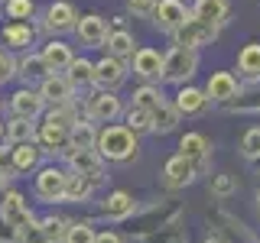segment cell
<instances>
[{
	"label": "cell",
	"instance_id": "43",
	"mask_svg": "<svg viewBox=\"0 0 260 243\" xmlns=\"http://www.w3.org/2000/svg\"><path fill=\"white\" fill-rule=\"evenodd\" d=\"M16 243H52L46 237V230H43V224H39V217L32 221L29 227H23L20 230V237H16Z\"/></svg>",
	"mask_w": 260,
	"mask_h": 243
},
{
	"label": "cell",
	"instance_id": "40",
	"mask_svg": "<svg viewBox=\"0 0 260 243\" xmlns=\"http://www.w3.org/2000/svg\"><path fill=\"white\" fill-rule=\"evenodd\" d=\"M234 191H238V182H234V175H228V172L211 175V194H215V198H231Z\"/></svg>",
	"mask_w": 260,
	"mask_h": 243
},
{
	"label": "cell",
	"instance_id": "7",
	"mask_svg": "<svg viewBox=\"0 0 260 243\" xmlns=\"http://www.w3.org/2000/svg\"><path fill=\"white\" fill-rule=\"evenodd\" d=\"M62 162H65V169H69V172H78V175L94 178L98 188L108 182V175H104V159L98 156V149H72V146H69V152L62 156Z\"/></svg>",
	"mask_w": 260,
	"mask_h": 243
},
{
	"label": "cell",
	"instance_id": "33",
	"mask_svg": "<svg viewBox=\"0 0 260 243\" xmlns=\"http://www.w3.org/2000/svg\"><path fill=\"white\" fill-rule=\"evenodd\" d=\"M179 117H182V113L176 110V104L166 101L162 107L153 110V133H173V130L179 127Z\"/></svg>",
	"mask_w": 260,
	"mask_h": 243
},
{
	"label": "cell",
	"instance_id": "9",
	"mask_svg": "<svg viewBox=\"0 0 260 243\" xmlns=\"http://www.w3.org/2000/svg\"><path fill=\"white\" fill-rule=\"evenodd\" d=\"M7 107H10V117H26V120H43L49 104L43 101V94H39V88H16L10 94V101H7Z\"/></svg>",
	"mask_w": 260,
	"mask_h": 243
},
{
	"label": "cell",
	"instance_id": "34",
	"mask_svg": "<svg viewBox=\"0 0 260 243\" xmlns=\"http://www.w3.org/2000/svg\"><path fill=\"white\" fill-rule=\"evenodd\" d=\"M238 68L244 71V78L250 81H260V43H250L241 49L238 55Z\"/></svg>",
	"mask_w": 260,
	"mask_h": 243
},
{
	"label": "cell",
	"instance_id": "8",
	"mask_svg": "<svg viewBox=\"0 0 260 243\" xmlns=\"http://www.w3.org/2000/svg\"><path fill=\"white\" fill-rule=\"evenodd\" d=\"M36 39H39L36 23H7V26L0 29V49H7V52H13V55L32 52Z\"/></svg>",
	"mask_w": 260,
	"mask_h": 243
},
{
	"label": "cell",
	"instance_id": "51",
	"mask_svg": "<svg viewBox=\"0 0 260 243\" xmlns=\"http://www.w3.org/2000/svg\"><path fill=\"white\" fill-rule=\"evenodd\" d=\"M0 7H7V0H0Z\"/></svg>",
	"mask_w": 260,
	"mask_h": 243
},
{
	"label": "cell",
	"instance_id": "20",
	"mask_svg": "<svg viewBox=\"0 0 260 243\" xmlns=\"http://www.w3.org/2000/svg\"><path fill=\"white\" fill-rule=\"evenodd\" d=\"M179 156L195 162L199 175H205L208 172V159H211V146H208V140L202 133H185L182 140H179Z\"/></svg>",
	"mask_w": 260,
	"mask_h": 243
},
{
	"label": "cell",
	"instance_id": "38",
	"mask_svg": "<svg viewBox=\"0 0 260 243\" xmlns=\"http://www.w3.org/2000/svg\"><path fill=\"white\" fill-rule=\"evenodd\" d=\"M94 237H98V230H94L91 221H72L62 243H94Z\"/></svg>",
	"mask_w": 260,
	"mask_h": 243
},
{
	"label": "cell",
	"instance_id": "42",
	"mask_svg": "<svg viewBox=\"0 0 260 243\" xmlns=\"http://www.w3.org/2000/svg\"><path fill=\"white\" fill-rule=\"evenodd\" d=\"M13 78H16V55L7 52V49H0V88L10 85Z\"/></svg>",
	"mask_w": 260,
	"mask_h": 243
},
{
	"label": "cell",
	"instance_id": "30",
	"mask_svg": "<svg viewBox=\"0 0 260 243\" xmlns=\"http://www.w3.org/2000/svg\"><path fill=\"white\" fill-rule=\"evenodd\" d=\"M192 16L195 20L211 23V26H221V23L228 20V0H195Z\"/></svg>",
	"mask_w": 260,
	"mask_h": 243
},
{
	"label": "cell",
	"instance_id": "31",
	"mask_svg": "<svg viewBox=\"0 0 260 243\" xmlns=\"http://www.w3.org/2000/svg\"><path fill=\"white\" fill-rule=\"evenodd\" d=\"M140 243H189V230H185L182 221H173V224H166V227H159V230L140 237Z\"/></svg>",
	"mask_w": 260,
	"mask_h": 243
},
{
	"label": "cell",
	"instance_id": "37",
	"mask_svg": "<svg viewBox=\"0 0 260 243\" xmlns=\"http://www.w3.org/2000/svg\"><path fill=\"white\" fill-rule=\"evenodd\" d=\"M4 13H7L10 23H32V16H36V4H32V0H7Z\"/></svg>",
	"mask_w": 260,
	"mask_h": 243
},
{
	"label": "cell",
	"instance_id": "48",
	"mask_svg": "<svg viewBox=\"0 0 260 243\" xmlns=\"http://www.w3.org/2000/svg\"><path fill=\"white\" fill-rule=\"evenodd\" d=\"M205 243H228V240H224V233H208Z\"/></svg>",
	"mask_w": 260,
	"mask_h": 243
},
{
	"label": "cell",
	"instance_id": "46",
	"mask_svg": "<svg viewBox=\"0 0 260 243\" xmlns=\"http://www.w3.org/2000/svg\"><path fill=\"white\" fill-rule=\"evenodd\" d=\"M16 237H20V230L4 217V211H0V243H16Z\"/></svg>",
	"mask_w": 260,
	"mask_h": 243
},
{
	"label": "cell",
	"instance_id": "50",
	"mask_svg": "<svg viewBox=\"0 0 260 243\" xmlns=\"http://www.w3.org/2000/svg\"><path fill=\"white\" fill-rule=\"evenodd\" d=\"M0 113H4V97H0Z\"/></svg>",
	"mask_w": 260,
	"mask_h": 243
},
{
	"label": "cell",
	"instance_id": "44",
	"mask_svg": "<svg viewBox=\"0 0 260 243\" xmlns=\"http://www.w3.org/2000/svg\"><path fill=\"white\" fill-rule=\"evenodd\" d=\"M156 4H159V0H127V10L134 16H153Z\"/></svg>",
	"mask_w": 260,
	"mask_h": 243
},
{
	"label": "cell",
	"instance_id": "19",
	"mask_svg": "<svg viewBox=\"0 0 260 243\" xmlns=\"http://www.w3.org/2000/svg\"><path fill=\"white\" fill-rule=\"evenodd\" d=\"M39 55L46 59V65H49L52 75H65L69 65L75 62V52H72V46L65 43V39H46V43L39 46Z\"/></svg>",
	"mask_w": 260,
	"mask_h": 243
},
{
	"label": "cell",
	"instance_id": "15",
	"mask_svg": "<svg viewBox=\"0 0 260 243\" xmlns=\"http://www.w3.org/2000/svg\"><path fill=\"white\" fill-rule=\"evenodd\" d=\"M150 20H153V26H156V29H162V32H169V36H173V32L182 26L185 20H192V10H185L182 0H159Z\"/></svg>",
	"mask_w": 260,
	"mask_h": 243
},
{
	"label": "cell",
	"instance_id": "11",
	"mask_svg": "<svg viewBox=\"0 0 260 243\" xmlns=\"http://www.w3.org/2000/svg\"><path fill=\"white\" fill-rule=\"evenodd\" d=\"M0 211H4V217L16 227V230H23V227H29L36 221V214H32V208H29V198L23 191H16V188H7L0 194Z\"/></svg>",
	"mask_w": 260,
	"mask_h": 243
},
{
	"label": "cell",
	"instance_id": "36",
	"mask_svg": "<svg viewBox=\"0 0 260 243\" xmlns=\"http://www.w3.org/2000/svg\"><path fill=\"white\" fill-rule=\"evenodd\" d=\"M72 149H98V130L91 120H81L72 130Z\"/></svg>",
	"mask_w": 260,
	"mask_h": 243
},
{
	"label": "cell",
	"instance_id": "23",
	"mask_svg": "<svg viewBox=\"0 0 260 243\" xmlns=\"http://www.w3.org/2000/svg\"><path fill=\"white\" fill-rule=\"evenodd\" d=\"M46 152L39 143H23V146H13V172L16 175H36L39 169L46 166Z\"/></svg>",
	"mask_w": 260,
	"mask_h": 243
},
{
	"label": "cell",
	"instance_id": "10",
	"mask_svg": "<svg viewBox=\"0 0 260 243\" xmlns=\"http://www.w3.org/2000/svg\"><path fill=\"white\" fill-rule=\"evenodd\" d=\"M218 39V26H211V23H205V20H185L182 26H179L176 32H173V43L176 46H185V49H195L199 52L202 46H211Z\"/></svg>",
	"mask_w": 260,
	"mask_h": 243
},
{
	"label": "cell",
	"instance_id": "2",
	"mask_svg": "<svg viewBox=\"0 0 260 243\" xmlns=\"http://www.w3.org/2000/svg\"><path fill=\"white\" fill-rule=\"evenodd\" d=\"M173 221H182V205L176 198H159V201H150L146 208H137V214L130 217V233L146 237V233L159 230V227Z\"/></svg>",
	"mask_w": 260,
	"mask_h": 243
},
{
	"label": "cell",
	"instance_id": "3",
	"mask_svg": "<svg viewBox=\"0 0 260 243\" xmlns=\"http://www.w3.org/2000/svg\"><path fill=\"white\" fill-rule=\"evenodd\" d=\"M65 185H69V169L59 166V162H46L32 178V198L43 201V205L65 201Z\"/></svg>",
	"mask_w": 260,
	"mask_h": 243
},
{
	"label": "cell",
	"instance_id": "12",
	"mask_svg": "<svg viewBox=\"0 0 260 243\" xmlns=\"http://www.w3.org/2000/svg\"><path fill=\"white\" fill-rule=\"evenodd\" d=\"M75 36L85 49H104L108 46V36H111V26L101 13H85L75 26Z\"/></svg>",
	"mask_w": 260,
	"mask_h": 243
},
{
	"label": "cell",
	"instance_id": "26",
	"mask_svg": "<svg viewBox=\"0 0 260 243\" xmlns=\"http://www.w3.org/2000/svg\"><path fill=\"white\" fill-rule=\"evenodd\" d=\"M36 136H39V120H26V117H10L7 120V143L10 146L36 143Z\"/></svg>",
	"mask_w": 260,
	"mask_h": 243
},
{
	"label": "cell",
	"instance_id": "16",
	"mask_svg": "<svg viewBox=\"0 0 260 243\" xmlns=\"http://www.w3.org/2000/svg\"><path fill=\"white\" fill-rule=\"evenodd\" d=\"M127 81V62L114 59V55H104L101 62H94V88L101 91H117Z\"/></svg>",
	"mask_w": 260,
	"mask_h": 243
},
{
	"label": "cell",
	"instance_id": "28",
	"mask_svg": "<svg viewBox=\"0 0 260 243\" xmlns=\"http://www.w3.org/2000/svg\"><path fill=\"white\" fill-rule=\"evenodd\" d=\"M94 191H98L94 178L69 172V185H65V201H69V205H85V201H91Z\"/></svg>",
	"mask_w": 260,
	"mask_h": 243
},
{
	"label": "cell",
	"instance_id": "22",
	"mask_svg": "<svg viewBox=\"0 0 260 243\" xmlns=\"http://www.w3.org/2000/svg\"><path fill=\"white\" fill-rule=\"evenodd\" d=\"M134 214H137V198L124 188L111 191L101 201V217H108V221H130Z\"/></svg>",
	"mask_w": 260,
	"mask_h": 243
},
{
	"label": "cell",
	"instance_id": "25",
	"mask_svg": "<svg viewBox=\"0 0 260 243\" xmlns=\"http://www.w3.org/2000/svg\"><path fill=\"white\" fill-rule=\"evenodd\" d=\"M69 81H72V88L81 94V91H94V62L91 59H85V55H75V62L69 65Z\"/></svg>",
	"mask_w": 260,
	"mask_h": 243
},
{
	"label": "cell",
	"instance_id": "21",
	"mask_svg": "<svg viewBox=\"0 0 260 243\" xmlns=\"http://www.w3.org/2000/svg\"><path fill=\"white\" fill-rule=\"evenodd\" d=\"M36 143L43 146L46 156H59L62 159L65 152H69V146H72V133H69V130H62V127H55V124H43V120H39Z\"/></svg>",
	"mask_w": 260,
	"mask_h": 243
},
{
	"label": "cell",
	"instance_id": "41",
	"mask_svg": "<svg viewBox=\"0 0 260 243\" xmlns=\"http://www.w3.org/2000/svg\"><path fill=\"white\" fill-rule=\"evenodd\" d=\"M241 152L244 159H260V127H250L241 136Z\"/></svg>",
	"mask_w": 260,
	"mask_h": 243
},
{
	"label": "cell",
	"instance_id": "27",
	"mask_svg": "<svg viewBox=\"0 0 260 243\" xmlns=\"http://www.w3.org/2000/svg\"><path fill=\"white\" fill-rule=\"evenodd\" d=\"M173 104H176L179 113H185V117H199V113L208 107V94L202 91V88H179Z\"/></svg>",
	"mask_w": 260,
	"mask_h": 243
},
{
	"label": "cell",
	"instance_id": "47",
	"mask_svg": "<svg viewBox=\"0 0 260 243\" xmlns=\"http://www.w3.org/2000/svg\"><path fill=\"white\" fill-rule=\"evenodd\" d=\"M94 243H124V237H120L117 230H98Z\"/></svg>",
	"mask_w": 260,
	"mask_h": 243
},
{
	"label": "cell",
	"instance_id": "49",
	"mask_svg": "<svg viewBox=\"0 0 260 243\" xmlns=\"http://www.w3.org/2000/svg\"><path fill=\"white\" fill-rule=\"evenodd\" d=\"M4 140H7V120L0 117V143H4Z\"/></svg>",
	"mask_w": 260,
	"mask_h": 243
},
{
	"label": "cell",
	"instance_id": "24",
	"mask_svg": "<svg viewBox=\"0 0 260 243\" xmlns=\"http://www.w3.org/2000/svg\"><path fill=\"white\" fill-rule=\"evenodd\" d=\"M205 94H208V101L228 107L231 101H238V78H234L231 71H215L205 85Z\"/></svg>",
	"mask_w": 260,
	"mask_h": 243
},
{
	"label": "cell",
	"instance_id": "35",
	"mask_svg": "<svg viewBox=\"0 0 260 243\" xmlns=\"http://www.w3.org/2000/svg\"><path fill=\"white\" fill-rule=\"evenodd\" d=\"M124 127H130L137 136H140V133H153V113H150V110H143V107H134V104H130L127 113H124Z\"/></svg>",
	"mask_w": 260,
	"mask_h": 243
},
{
	"label": "cell",
	"instance_id": "4",
	"mask_svg": "<svg viewBox=\"0 0 260 243\" xmlns=\"http://www.w3.org/2000/svg\"><path fill=\"white\" fill-rule=\"evenodd\" d=\"M85 117L91 120V124H117L120 117L127 113V107H124V101L117 97V91H101V88H94V91H88V97H85Z\"/></svg>",
	"mask_w": 260,
	"mask_h": 243
},
{
	"label": "cell",
	"instance_id": "29",
	"mask_svg": "<svg viewBox=\"0 0 260 243\" xmlns=\"http://www.w3.org/2000/svg\"><path fill=\"white\" fill-rule=\"evenodd\" d=\"M108 55H114V59H124L130 62L137 55V39H134V32L130 29H111V36H108Z\"/></svg>",
	"mask_w": 260,
	"mask_h": 243
},
{
	"label": "cell",
	"instance_id": "6",
	"mask_svg": "<svg viewBox=\"0 0 260 243\" xmlns=\"http://www.w3.org/2000/svg\"><path fill=\"white\" fill-rule=\"evenodd\" d=\"M195 68H199V52L195 49H185V46H173L166 52V65H162V81L169 85H185Z\"/></svg>",
	"mask_w": 260,
	"mask_h": 243
},
{
	"label": "cell",
	"instance_id": "39",
	"mask_svg": "<svg viewBox=\"0 0 260 243\" xmlns=\"http://www.w3.org/2000/svg\"><path fill=\"white\" fill-rule=\"evenodd\" d=\"M39 224H43L46 237L52 240V243H62L65 230H69V224H72V217H62V214H46V217H39Z\"/></svg>",
	"mask_w": 260,
	"mask_h": 243
},
{
	"label": "cell",
	"instance_id": "32",
	"mask_svg": "<svg viewBox=\"0 0 260 243\" xmlns=\"http://www.w3.org/2000/svg\"><path fill=\"white\" fill-rule=\"evenodd\" d=\"M166 104V94H162V88L159 85H140L134 91V107H143V110H156Z\"/></svg>",
	"mask_w": 260,
	"mask_h": 243
},
{
	"label": "cell",
	"instance_id": "17",
	"mask_svg": "<svg viewBox=\"0 0 260 243\" xmlns=\"http://www.w3.org/2000/svg\"><path fill=\"white\" fill-rule=\"evenodd\" d=\"M195 178H199V169H195V162H189L185 156H169L166 159V166H162V185L166 188H173V191H179V188H185V185H192Z\"/></svg>",
	"mask_w": 260,
	"mask_h": 243
},
{
	"label": "cell",
	"instance_id": "14",
	"mask_svg": "<svg viewBox=\"0 0 260 243\" xmlns=\"http://www.w3.org/2000/svg\"><path fill=\"white\" fill-rule=\"evenodd\" d=\"M49 75H52V71H49L46 59L39 55V49L16 55V78L23 81V88H39V85H43V81H46Z\"/></svg>",
	"mask_w": 260,
	"mask_h": 243
},
{
	"label": "cell",
	"instance_id": "5",
	"mask_svg": "<svg viewBox=\"0 0 260 243\" xmlns=\"http://www.w3.org/2000/svg\"><path fill=\"white\" fill-rule=\"evenodd\" d=\"M78 10L75 4H69V0H52L49 7H43V13H39V29L49 32V39H62L65 32H75L78 26Z\"/></svg>",
	"mask_w": 260,
	"mask_h": 243
},
{
	"label": "cell",
	"instance_id": "45",
	"mask_svg": "<svg viewBox=\"0 0 260 243\" xmlns=\"http://www.w3.org/2000/svg\"><path fill=\"white\" fill-rule=\"evenodd\" d=\"M0 172L16 178V172H13V146L10 143H0Z\"/></svg>",
	"mask_w": 260,
	"mask_h": 243
},
{
	"label": "cell",
	"instance_id": "18",
	"mask_svg": "<svg viewBox=\"0 0 260 243\" xmlns=\"http://www.w3.org/2000/svg\"><path fill=\"white\" fill-rule=\"evenodd\" d=\"M39 94L49 107H65V104H75L78 101V91L72 88L69 75H49L43 85H39Z\"/></svg>",
	"mask_w": 260,
	"mask_h": 243
},
{
	"label": "cell",
	"instance_id": "1",
	"mask_svg": "<svg viewBox=\"0 0 260 243\" xmlns=\"http://www.w3.org/2000/svg\"><path fill=\"white\" fill-rule=\"evenodd\" d=\"M98 156L104 162H134L140 156V136L124 124H108L98 130Z\"/></svg>",
	"mask_w": 260,
	"mask_h": 243
},
{
	"label": "cell",
	"instance_id": "13",
	"mask_svg": "<svg viewBox=\"0 0 260 243\" xmlns=\"http://www.w3.org/2000/svg\"><path fill=\"white\" fill-rule=\"evenodd\" d=\"M130 65H134V75L143 78V85H159L166 55L156 52V49H150V46H143V49H137V55L130 59Z\"/></svg>",
	"mask_w": 260,
	"mask_h": 243
}]
</instances>
